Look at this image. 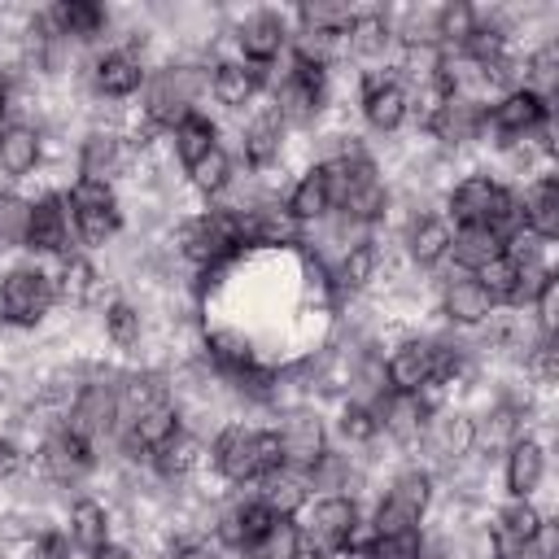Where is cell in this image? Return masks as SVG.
<instances>
[{"label":"cell","instance_id":"6da1fadb","mask_svg":"<svg viewBox=\"0 0 559 559\" xmlns=\"http://www.w3.org/2000/svg\"><path fill=\"white\" fill-rule=\"evenodd\" d=\"M205 467L214 472L218 485L227 489H253L262 476L284 467L280 437L271 424H249V419H227L214 428L205 441Z\"/></svg>","mask_w":559,"mask_h":559},{"label":"cell","instance_id":"7a4b0ae2","mask_svg":"<svg viewBox=\"0 0 559 559\" xmlns=\"http://www.w3.org/2000/svg\"><path fill=\"white\" fill-rule=\"evenodd\" d=\"M205 96H210V61L166 57V61L148 66V79H144V92H140V118L153 131L166 135L175 122L197 114Z\"/></svg>","mask_w":559,"mask_h":559},{"label":"cell","instance_id":"3957f363","mask_svg":"<svg viewBox=\"0 0 559 559\" xmlns=\"http://www.w3.org/2000/svg\"><path fill=\"white\" fill-rule=\"evenodd\" d=\"M175 253L183 266H192L197 275H210L218 266H227L231 258L245 253V227L240 214H231L227 205H201L192 214H183L175 223Z\"/></svg>","mask_w":559,"mask_h":559},{"label":"cell","instance_id":"277c9868","mask_svg":"<svg viewBox=\"0 0 559 559\" xmlns=\"http://www.w3.org/2000/svg\"><path fill=\"white\" fill-rule=\"evenodd\" d=\"M437 507V476L415 459V463H402L380 493H371V507H367V524L376 537H389V533H406V528H424L428 515Z\"/></svg>","mask_w":559,"mask_h":559},{"label":"cell","instance_id":"5b68a950","mask_svg":"<svg viewBox=\"0 0 559 559\" xmlns=\"http://www.w3.org/2000/svg\"><path fill=\"white\" fill-rule=\"evenodd\" d=\"M57 310V288L48 262L22 258L0 271V323L13 332H35Z\"/></svg>","mask_w":559,"mask_h":559},{"label":"cell","instance_id":"8992f818","mask_svg":"<svg viewBox=\"0 0 559 559\" xmlns=\"http://www.w3.org/2000/svg\"><path fill=\"white\" fill-rule=\"evenodd\" d=\"M61 192H66V210H70L79 249L100 253V249H109L127 231V205H122L118 188L70 179V188H61Z\"/></svg>","mask_w":559,"mask_h":559},{"label":"cell","instance_id":"52a82bcc","mask_svg":"<svg viewBox=\"0 0 559 559\" xmlns=\"http://www.w3.org/2000/svg\"><path fill=\"white\" fill-rule=\"evenodd\" d=\"M31 467L39 472L44 485L52 489H79L96 476L100 467V445H92L87 437H79L74 428L66 424H52L39 432L35 441V454H31Z\"/></svg>","mask_w":559,"mask_h":559},{"label":"cell","instance_id":"ba28073f","mask_svg":"<svg viewBox=\"0 0 559 559\" xmlns=\"http://www.w3.org/2000/svg\"><path fill=\"white\" fill-rule=\"evenodd\" d=\"M231 57H240L253 70H275L288 57V39H293V17L284 9H245L223 26Z\"/></svg>","mask_w":559,"mask_h":559},{"label":"cell","instance_id":"9c48e42d","mask_svg":"<svg viewBox=\"0 0 559 559\" xmlns=\"http://www.w3.org/2000/svg\"><path fill=\"white\" fill-rule=\"evenodd\" d=\"M362 515H367V507H362L358 498H345V493H319V498H310V502L301 507V515H297L301 546L319 550L323 559H341V555H349Z\"/></svg>","mask_w":559,"mask_h":559},{"label":"cell","instance_id":"30bf717a","mask_svg":"<svg viewBox=\"0 0 559 559\" xmlns=\"http://www.w3.org/2000/svg\"><path fill=\"white\" fill-rule=\"evenodd\" d=\"M148 57H140L135 48L127 44H105L96 52H87L83 61V87L92 100L100 105H127L144 92V79H148Z\"/></svg>","mask_w":559,"mask_h":559},{"label":"cell","instance_id":"8fae6325","mask_svg":"<svg viewBox=\"0 0 559 559\" xmlns=\"http://www.w3.org/2000/svg\"><path fill=\"white\" fill-rule=\"evenodd\" d=\"M118 376H122L118 367L96 362L92 376H87V384L66 406V419L61 424L74 428L79 437H87L92 445H105L118 432Z\"/></svg>","mask_w":559,"mask_h":559},{"label":"cell","instance_id":"7c38bea8","mask_svg":"<svg viewBox=\"0 0 559 559\" xmlns=\"http://www.w3.org/2000/svg\"><path fill=\"white\" fill-rule=\"evenodd\" d=\"M415 450L428 454L424 467L432 476L437 472H450L454 463H463L467 454H476V419H472V411L463 402H437L432 415H428V424H424V432H419V441H415Z\"/></svg>","mask_w":559,"mask_h":559},{"label":"cell","instance_id":"4fadbf2b","mask_svg":"<svg viewBox=\"0 0 559 559\" xmlns=\"http://www.w3.org/2000/svg\"><path fill=\"white\" fill-rule=\"evenodd\" d=\"M354 87H358V118L367 131L376 135H397L411 118H415V105H411V92L406 83L389 70H358L354 74Z\"/></svg>","mask_w":559,"mask_h":559},{"label":"cell","instance_id":"5bb4252c","mask_svg":"<svg viewBox=\"0 0 559 559\" xmlns=\"http://www.w3.org/2000/svg\"><path fill=\"white\" fill-rule=\"evenodd\" d=\"M450 223H445V214H441V205H411L406 201V218L397 223V253H402V262L411 266V271H419V275H432V271H441L445 266V258H450Z\"/></svg>","mask_w":559,"mask_h":559},{"label":"cell","instance_id":"9a60e30c","mask_svg":"<svg viewBox=\"0 0 559 559\" xmlns=\"http://www.w3.org/2000/svg\"><path fill=\"white\" fill-rule=\"evenodd\" d=\"M288 140H293V131H288L284 118L262 100V105H253V109L240 118V127H236V157H240V166H245L249 175H275V170H284Z\"/></svg>","mask_w":559,"mask_h":559},{"label":"cell","instance_id":"2e32d148","mask_svg":"<svg viewBox=\"0 0 559 559\" xmlns=\"http://www.w3.org/2000/svg\"><path fill=\"white\" fill-rule=\"evenodd\" d=\"M131 166H135V157H131V144H127V127L92 122L74 144V179H83V183L118 188L131 175Z\"/></svg>","mask_w":559,"mask_h":559},{"label":"cell","instance_id":"e0dca14e","mask_svg":"<svg viewBox=\"0 0 559 559\" xmlns=\"http://www.w3.org/2000/svg\"><path fill=\"white\" fill-rule=\"evenodd\" d=\"M275 437H280V454H284V467H297V472H310L328 450H332V432H328V415L310 402H293V406H280L275 411Z\"/></svg>","mask_w":559,"mask_h":559},{"label":"cell","instance_id":"ac0fdd59","mask_svg":"<svg viewBox=\"0 0 559 559\" xmlns=\"http://www.w3.org/2000/svg\"><path fill=\"white\" fill-rule=\"evenodd\" d=\"M546 528H550V515L537 507V498H507L485 520L493 559H528Z\"/></svg>","mask_w":559,"mask_h":559},{"label":"cell","instance_id":"d6986e66","mask_svg":"<svg viewBox=\"0 0 559 559\" xmlns=\"http://www.w3.org/2000/svg\"><path fill=\"white\" fill-rule=\"evenodd\" d=\"M432 310L441 314L445 328L454 332H476L480 323L493 319V310H502L489 288L472 275V271H454V266H441V280H437V293H432Z\"/></svg>","mask_w":559,"mask_h":559},{"label":"cell","instance_id":"ffe728a7","mask_svg":"<svg viewBox=\"0 0 559 559\" xmlns=\"http://www.w3.org/2000/svg\"><path fill=\"white\" fill-rule=\"evenodd\" d=\"M550 122H555V105L537 100L524 87H511V92H502L485 105V144L502 148V144H515V140H524V135H533Z\"/></svg>","mask_w":559,"mask_h":559},{"label":"cell","instance_id":"44dd1931","mask_svg":"<svg viewBox=\"0 0 559 559\" xmlns=\"http://www.w3.org/2000/svg\"><path fill=\"white\" fill-rule=\"evenodd\" d=\"M74 223L66 210V192L61 188H44L39 197H31V227H26V258L35 262H57L66 253H74Z\"/></svg>","mask_w":559,"mask_h":559},{"label":"cell","instance_id":"7402d4cb","mask_svg":"<svg viewBox=\"0 0 559 559\" xmlns=\"http://www.w3.org/2000/svg\"><path fill=\"white\" fill-rule=\"evenodd\" d=\"M393 57H397V35L389 9H358L341 39V61H354V70H389Z\"/></svg>","mask_w":559,"mask_h":559},{"label":"cell","instance_id":"603a6c76","mask_svg":"<svg viewBox=\"0 0 559 559\" xmlns=\"http://www.w3.org/2000/svg\"><path fill=\"white\" fill-rule=\"evenodd\" d=\"M271 520H275V515L258 502V493H253V489H249V493L240 489V493H231L227 502H218V507L210 511L205 533H210V542H214L223 555H231V559H236V555H240V550H245V546H249V542H253Z\"/></svg>","mask_w":559,"mask_h":559},{"label":"cell","instance_id":"cb8c5ba5","mask_svg":"<svg viewBox=\"0 0 559 559\" xmlns=\"http://www.w3.org/2000/svg\"><path fill=\"white\" fill-rule=\"evenodd\" d=\"M266 79H271L266 70H253L240 57L218 52L210 61V100L223 114H249L258 100H266Z\"/></svg>","mask_w":559,"mask_h":559},{"label":"cell","instance_id":"d4e9b609","mask_svg":"<svg viewBox=\"0 0 559 559\" xmlns=\"http://www.w3.org/2000/svg\"><path fill=\"white\" fill-rule=\"evenodd\" d=\"M432 406H437V397H428V393H393V389L380 393L371 402L376 424H380V441H389L397 450H415V441H419Z\"/></svg>","mask_w":559,"mask_h":559},{"label":"cell","instance_id":"484cf974","mask_svg":"<svg viewBox=\"0 0 559 559\" xmlns=\"http://www.w3.org/2000/svg\"><path fill=\"white\" fill-rule=\"evenodd\" d=\"M48 271H52L57 306L83 314V310H92V306L105 301V297H100V293H105V271L96 266V258H92L87 249H74V253H66V258L48 262Z\"/></svg>","mask_w":559,"mask_h":559},{"label":"cell","instance_id":"4316f807","mask_svg":"<svg viewBox=\"0 0 559 559\" xmlns=\"http://www.w3.org/2000/svg\"><path fill=\"white\" fill-rule=\"evenodd\" d=\"M44 13H48V26L74 48H92L96 52L100 39H109V31H114V13L105 4H96V0H57Z\"/></svg>","mask_w":559,"mask_h":559},{"label":"cell","instance_id":"83f0119b","mask_svg":"<svg viewBox=\"0 0 559 559\" xmlns=\"http://www.w3.org/2000/svg\"><path fill=\"white\" fill-rule=\"evenodd\" d=\"M201 467H205V437L192 432V428H179V432H175L162 450H153L148 463H144V472H148L157 485H166V489L192 485V480L201 476Z\"/></svg>","mask_w":559,"mask_h":559},{"label":"cell","instance_id":"f1b7e54d","mask_svg":"<svg viewBox=\"0 0 559 559\" xmlns=\"http://www.w3.org/2000/svg\"><path fill=\"white\" fill-rule=\"evenodd\" d=\"M546 467H550L546 441L537 432H520L502 450V489H507V498H537V489L546 485Z\"/></svg>","mask_w":559,"mask_h":559},{"label":"cell","instance_id":"f546056e","mask_svg":"<svg viewBox=\"0 0 559 559\" xmlns=\"http://www.w3.org/2000/svg\"><path fill=\"white\" fill-rule=\"evenodd\" d=\"M48 162V131L31 118H13L0 135V179L22 183Z\"/></svg>","mask_w":559,"mask_h":559},{"label":"cell","instance_id":"4dcf8cb0","mask_svg":"<svg viewBox=\"0 0 559 559\" xmlns=\"http://www.w3.org/2000/svg\"><path fill=\"white\" fill-rule=\"evenodd\" d=\"M284 210H288V218L301 227V231H310V227H319V223H328L332 218V188H328V175H323V166L319 162H306L293 179H288V188H284Z\"/></svg>","mask_w":559,"mask_h":559},{"label":"cell","instance_id":"1f68e13d","mask_svg":"<svg viewBox=\"0 0 559 559\" xmlns=\"http://www.w3.org/2000/svg\"><path fill=\"white\" fill-rule=\"evenodd\" d=\"M100 336L118 349V354H140L144 341H148V310L127 297V293H114L100 301Z\"/></svg>","mask_w":559,"mask_h":559},{"label":"cell","instance_id":"d6a6232c","mask_svg":"<svg viewBox=\"0 0 559 559\" xmlns=\"http://www.w3.org/2000/svg\"><path fill=\"white\" fill-rule=\"evenodd\" d=\"M61 528H66V537H70V546H74V555H96L100 546H109L114 542V511L100 502V498H92V493H79L70 507H66V520H61Z\"/></svg>","mask_w":559,"mask_h":559},{"label":"cell","instance_id":"836d02e7","mask_svg":"<svg viewBox=\"0 0 559 559\" xmlns=\"http://www.w3.org/2000/svg\"><path fill=\"white\" fill-rule=\"evenodd\" d=\"M520 197V223L528 236L555 245L559 240V175H537L533 183L515 188Z\"/></svg>","mask_w":559,"mask_h":559},{"label":"cell","instance_id":"e575fe53","mask_svg":"<svg viewBox=\"0 0 559 559\" xmlns=\"http://www.w3.org/2000/svg\"><path fill=\"white\" fill-rule=\"evenodd\" d=\"M214 144H223V131H218V118H210L205 109L188 114L183 122H175L166 131V153L179 162V170H188L192 162H201Z\"/></svg>","mask_w":559,"mask_h":559},{"label":"cell","instance_id":"d590c367","mask_svg":"<svg viewBox=\"0 0 559 559\" xmlns=\"http://www.w3.org/2000/svg\"><path fill=\"white\" fill-rule=\"evenodd\" d=\"M328 432L349 450V454H367L371 445H380V424H376V411L371 402H358V397H341L332 419H328Z\"/></svg>","mask_w":559,"mask_h":559},{"label":"cell","instance_id":"8d00e7d4","mask_svg":"<svg viewBox=\"0 0 559 559\" xmlns=\"http://www.w3.org/2000/svg\"><path fill=\"white\" fill-rule=\"evenodd\" d=\"M253 493H258V502L271 511V515H301V507L314 498L310 493V476L306 472H297V467H275L271 476H262L258 485H253Z\"/></svg>","mask_w":559,"mask_h":559},{"label":"cell","instance_id":"74e56055","mask_svg":"<svg viewBox=\"0 0 559 559\" xmlns=\"http://www.w3.org/2000/svg\"><path fill=\"white\" fill-rule=\"evenodd\" d=\"M231 179H236V153H231L227 144H214L201 162H192V166L183 170L188 192H192V197H201L205 205L223 201V192L231 188Z\"/></svg>","mask_w":559,"mask_h":559},{"label":"cell","instance_id":"f35d334b","mask_svg":"<svg viewBox=\"0 0 559 559\" xmlns=\"http://www.w3.org/2000/svg\"><path fill=\"white\" fill-rule=\"evenodd\" d=\"M358 4H345V0H306L297 4L288 17H293V31L297 35H319V39H345L349 22H354Z\"/></svg>","mask_w":559,"mask_h":559},{"label":"cell","instance_id":"ab89813d","mask_svg":"<svg viewBox=\"0 0 559 559\" xmlns=\"http://www.w3.org/2000/svg\"><path fill=\"white\" fill-rule=\"evenodd\" d=\"M502 253H507V240L493 227H454L450 231V258H445V266L476 275L480 266H489Z\"/></svg>","mask_w":559,"mask_h":559},{"label":"cell","instance_id":"60d3db41","mask_svg":"<svg viewBox=\"0 0 559 559\" xmlns=\"http://www.w3.org/2000/svg\"><path fill=\"white\" fill-rule=\"evenodd\" d=\"M480 26V9L467 0H445L432 9V44L437 52H463Z\"/></svg>","mask_w":559,"mask_h":559},{"label":"cell","instance_id":"b9f144b4","mask_svg":"<svg viewBox=\"0 0 559 559\" xmlns=\"http://www.w3.org/2000/svg\"><path fill=\"white\" fill-rule=\"evenodd\" d=\"M301 550V528L293 515H275L236 559H293Z\"/></svg>","mask_w":559,"mask_h":559},{"label":"cell","instance_id":"7bdbcfd3","mask_svg":"<svg viewBox=\"0 0 559 559\" xmlns=\"http://www.w3.org/2000/svg\"><path fill=\"white\" fill-rule=\"evenodd\" d=\"M26 227H31V197L17 188H0V253L26 249Z\"/></svg>","mask_w":559,"mask_h":559},{"label":"cell","instance_id":"ee69618b","mask_svg":"<svg viewBox=\"0 0 559 559\" xmlns=\"http://www.w3.org/2000/svg\"><path fill=\"white\" fill-rule=\"evenodd\" d=\"M524 314L533 319V328H537L542 336H555V332H559V275H550V280L537 288V297L528 301Z\"/></svg>","mask_w":559,"mask_h":559},{"label":"cell","instance_id":"f6af8a7d","mask_svg":"<svg viewBox=\"0 0 559 559\" xmlns=\"http://www.w3.org/2000/svg\"><path fill=\"white\" fill-rule=\"evenodd\" d=\"M22 559H74V546L61 524H48L22 542Z\"/></svg>","mask_w":559,"mask_h":559},{"label":"cell","instance_id":"bcb514c9","mask_svg":"<svg viewBox=\"0 0 559 559\" xmlns=\"http://www.w3.org/2000/svg\"><path fill=\"white\" fill-rule=\"evenodd\" d=\"M428 542V528H406V533H389V537H376L371 542V559H419Z\"/></svg>","mask_w":559,"mask_h":559},{"label":"cell","instance_id":"7dc6e473","mask_svg":"<svg viewBox=\"0 0 559 559\" xmlns=\"http://www.w3.org/2000/svg\"><path fill=\"white\" fill-rule=\"evenodd\" d=\"M162 559H223V550L205 533H170L162 546Z\"/></svg>","mask_w":559,"mask_h":559},{"label":"cell","instance_id":"c3c4849f","mask_svg":"<svg viewBox=\"0 0 559 559\" xmlns=\"http://www.w3.org/2000/svg\"><path fill=\"white\" fill-rule=\"evenodd\" d=\"M31 472V450L13 437V432H0V485H13Z\"/></svg>","mask_w":559,"mask_h":559},{"label":"cell","instance_id":"681fc988","mask_svg":"<svg viewBox=\"0 0 559 559\" xmlns=\"http://www.w3.org/2000/svg\"><path fill=\"white\" fill-rule=\"evenodd\" d=\"M87 559H135V546H131V542H118V537H114L109 546H100V550H96V555H87Z\"/></svg>","mask_w":559,"mask_h":559},{"label":"cell","instance_id":"f907efd6","mask_svg":"<svg viewBox=\"0 0 559 559\" xmlns=\"http://www.w3.org/2000/svg\"><path fill=\"white\" fill-rule=\"evenodd\" d=\"M419 559H454V555H450V546H445L441 537H432V533H428V542H424Z\"/></svg>","mask_w":559,"mask_h":559},{"label":"cell","instance_id":"816d5d0a","mask_svg":"<svg viewBox=\"0 0 559 559\" xmlns=\"http://www.w3.org/2000/svg\"><path fill=\"white\" fill-rule=\"evenodd\" d=\"M293 559H323V555H319V550H310V546H301V550H297Z\"/></svg>","mask_w":559,"mask_h":559},{"label":"cell","instance_id":"f5cc1de1","mask_svg":"<svg viewBox=\"0 0 559 559\" xmlns=\"http://www.w3.org/2000/svg\"><path fill=\"white\" fill-rule=\"evenodd\" d=\"M9 122H13V118H9V114H0V135H4V127H9Z\"/></svg>","mask_w":559,"mask_h":559},{"label":"cell","instance_id":"db71d44e","mask_svg":"<svg viewBox=\"0 0 559 559\" xmlns=\"http://www.w3.org/2000/svg\"><path fill=\"white\" fill-rule=\"evenodd\" d=\"M0 559H9V555H4V550H0Z\"/></svg>","mask_w":559,"mask_h":559},{"label":"cell","instance_id":"11a10c76","mask_svg":"<svg viewBox=\"0 0 559 559\" xmlns=\"http://www.w3.org/2000/svg\"><path fill=\"white\" fill-rule=\"evenodd\" d=\"M362 559H371V555H362Z\"/></svg>","mask_w":559,"mask_h":559}]
</instances>
